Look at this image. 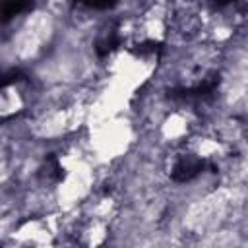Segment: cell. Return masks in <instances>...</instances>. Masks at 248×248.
<instances>
[{
    "mask_svg": "<svg viewBox=\"0 0 248 248\" xmlns=\"http://www.w3.org/2000/svg\"><path fill=\"white\" fill-rule=\"evenodd\" d=\"M81 2L89 8H95V10H107V8H112L118 0H81Z\"/></svg>",
    "mask_w": 248,
    "mask_h": 248,
    "instance_id": "obj_1",
    "label": "cell"
}]
</instances>
